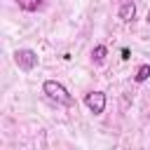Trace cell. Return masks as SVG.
I'll return each mask as SVG.
<instances>
[{
	"instance_id": "52a82bcc",
	"label": "cell",
	"mask_w": 150,
	"mask_h": 150,
	"mask_svg": "<svg viewBox=\"0 0 150 150\" xmlns=\"http://www.w3.org/2000/svg\"><path fill=\"white\" fill-rule=\"evenodd\" d=\"M148 77H150V63L138 66V70H136V75H134V80H136V82H145Z\"/></svg>"
},
{
	"instance_id": "277c9868",
	"label": "cell",
	"mask_w": 150,
	"mask_h": 150,
	"mask_svg": "<svg viewBox=\"0 0 150 150\" xmlns=\"http://www.w3.org/2000/svg\"><path fill=\"white\" fill-rule=\"evenodd\" d=\"M134 16H136V5H134L131 0L122 2V5H120V19H122L124 23H129V21H134Z\"/></svg>"
},
{
	"instance_id": "3957f363",
	"label": "cell",
	"mask_w": 150,
	"mask_h": 150,
	"mask_svg": "<svg viewBox=\"0 0 150 150\" xmlns=\"http://www.w3.org/2000/svg\"><path fill=\"white\" fill-rule=\"evenodd\" d=\"M84 105L89 108V112L101 115V112L105 110V94H103V91H89V94L84 96Z\"/></svg>"
},
{
	"instance_id": "6da1fadb",
	"label": "cell",
	"mask_w": 150,
	"mask_h": 150,
	"mask_svg": "<svg viewBox=\"0 0 150 150\" xmlns=\"http://www.w3.org/2000/svg\"><path fill=\"white\" fill-rule=\"evenodd\" d=\"M42 91H45V96H47L52 103H56V105H63V108H73V105H75L73 94H70L61 82H56V80H45Z\"/></svg>"
},
{
	"instance_id": "5b68a950",
	"label": "cell",
	"mask_w": 150,
	"mask_h": 150,
	"mask_svg": "<svg viewBox=\"0 0 150 150\" xmlns=\"http://www.w3.org/2000/svg\"><path fill=\"white\" fill-rule=\"evenodd\" d=\"M16 5L23 12H38V9L45 7V0H16Z\"/></svg>"
},
{
	"instance_id": "7a4b0ae2",
	"label": "cell",
	"mask_w": 150,
	"mask_h": 150,
	"mask_svg": "<svg viewBox=\"0 0 150 150\" xmlns=\"http://www.w3.org/2000/svg\"><path fill=\"white\" fill-rule=\"evenodd\" d=\"M38 54L33 52V49H16L14 52V63L19 66V70H23V73H30V70H35V66H38Z\"/></svg>"
},
{
	"instance_id": "ba28073f",
	"label": "cell",
	"mask_w": 150,
	"mask_h": 150,
	"mask_svg": "<svg viewBox=\"0 0 150 150\" xmlns=\"http://www.w3.org/2000/svg\"><path fill=\"white\" fill-rule=\"evenodd\" d=\"M148 23H150V12H148Z\"/></svg>"
},
{
	"instance_id": "8992f818",
	"label": "cell",
	"mask_w": 150,
	"mask_h": 150,
	"mask_svg": "<svg viewBox=\"0 0 150 150\" xmlns=\"http://www.w3.org/2000/svg\"><path fill=\"white\" fill-rule=\"evenodd\" d=\"M105 56H108V49H105L103 45H96V47H94V52H91V59H94L96 63H103V61H105Z\"/></svg>"
}]
</instances>
